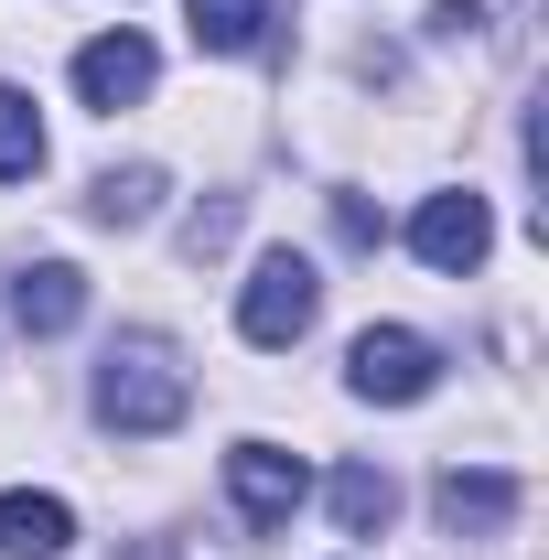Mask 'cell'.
<instances>
[{"instance_id": "1", "label": "cell", "mask_w": 549, "mask_h": 560, "mask_svg": "<svg viewBox=\"0 0 549 560\" xmlns=\"http://www.w3.org/2000/svg\"><path fill=\"white\" fill-rule=\"evenodd\" d=\"M184 410H195V377H184V355L162 346V335H119V346L97 355V420L119 442H162Z\"/></svg>"}, {"instance_id": "2", "label": "cell", "mask_w": 549, "mask_h": 560, "mask_svg": "<svg viewBox=\"0 0 549 560\" xmlns=\"http://www.w3.org/2000/svg\"><path fill=\"white\" fill-rule=\"evenodd\" d=\"M313 313H324V270H313L302 248H270V259L248 270V291H237V335H248V346H302Z\"/></svg>"}, {"instance_id": "3", "label": "cell", "mask_w": 549, "mask_h": 560, "mask_svg": "<svg viewBox=\"0 0 549 560\" xmlns=\"http://www.w3.org/2000/svg\"><path fill=\"white\" fill-rule=\"evenodd\" d=\"M344 388L377 399V410H410V399L442 388V355H431V335H410V324H366V335L344 346Z\"/></svg>"}, {"instance_id": "4", "label": "cell", "mask_w": 549, "mask_h": 560, "mask_svg": "<svg viewBox=\"0 0 549 560\" xmlns=\"http://www.w3.org/2000/svg\"><path fill=\"white\" fill-rule=\"evenodd\" d=\"M302 453H280V442H237L226 453V495H237V517L270 539V528H291V506H302Z\"/></svg>"}, {"instance_id": "5", "label": "cell", "mask_w": 549, "mask_h": 560, "mask_svg": "<svg viewBox=\"0 0 549 560\" xmlns=\"http://www.w3.org/2000/svg\"><path fill=\"white\" fill-rule=\"evenodd\" d=\"M410 248H420L442 280L484 270V248H495V215H484V195H431V206L410 215Z\"/></svg>"}, {"instance_id": "6", "label": "cell", "mask_w": 549, "mask_h": 560, "mask_svg": "<svg viewBox=\"0 0 549 560\" xmlns=\"http://www.w3.org/2000/svg\"><path fill=\"white\" fill-rule=\"evenodd\" d=\"M151 75H162V55H151L140 33H97V44L75 55V97H86V108H140Z\"/></svg>"}, {"instance_id": "7", "label": "cell", "mask_w": 549, "mask_h": 560, "mask_svg": "<svg viewBox=\"0 0 549 560\" xmlns=\"http://www.w3.org/2000/svg\"><path fill=\"white\" fill-rule=\"evenodd\" d=\"M431 506H442V528H453V539H495V528L517 517V475H484V464H453V475L431 486Z\"/></svg>"}, {"instance_id": "8", "label": "cell", "mask_w": 549, "mask_h": 560, "mask_svg": "<svg viewBox=\"0 0 549 560\" xmlns=\"http://www.w3.org/2000/svg\"><path fill=\"white\" fill-rule=\"evenodd\" d=\"M66 550H75V506L66 495H33V486L0 495V560H66Z\"/></svg>"}, {"instance_id": "9", "label": "cell", "mask_w": 549, "mask_h": 560, "mask_svg": "<svg viewBox=\"0 0 549 560\" xmlns=\"http://www.w3.org/2000/svg\"><path fill=\"white\" fill-rule=\"evenodd\" d=\"M75 313H86V270H75V259L11 270V324H22V335H66Z\"/></svg>"}, {"instance_id": "10", "label": "cell", "mask_w": 549, "mask_h": 560, "mask_svg": "<svg viewBox=\"0 0 549 560\" xmlns=\"http://www.w3.org/2000/svg\"><path fill=\"white\" fill-rule=\"evenodd\" d=\"M184 11H195V44L206 55H259L270 22H280V0H184Z\"/></svg>"}, {"instance_id": "11", "label": "cell", "mask_w": 549, "mask_h": 560, "mask_svg": "<svg viewBox=\"0 0 549 560\" xmlns=\"http://www.w3.org/2000/svg\"><path fill=\"white\" fill-rule=\"evenodd\" d=\"M388 517H399V486H388L377 464H344V475H335V528H344V539H377Z\"/></svg>"}, {"instance_id": "12", "label": "cell", "mask_w": 549, "mask_h": 560, "mask_svg": "<svg viewBox=\"0 0 549 560\" xmlns=\"http://www.w3.org/2000/svg\"><path fill=\"white\" fill-rule=\"evenodd\" d=\"M86 215H97V226H151V215H162V173H151V162L97 173V184H86Z\"/></svg>"}, {"instance_id": "13", "label": "cell", "mask_w": 549, "mask_h": 560, "mask_svg": "<svg viewBox=\"0 0 549 560\" xmlns=\"http://www.w3.org/2000/svg\"><path fill=\"white\" fill-rule=\"evenodd\" d=\"M33 173H44V119L22 86H0V184H33Z\"/></svg>"}, {"instance_id": "14", "label": "cell", "mask_w": 549, "mask_h": 560, "mask_svg": "<svg viewBox=\"0 0 549 560\" xmlns=\"http://www.w3.org/2000/svg\"><path fill=\"white\" fill-rule=\"evenodd\" d=\"M226 237H237V195H215V206H195V215H184V259H215Z\"/></svg>"}, {"instance_id": "15", "label": "cell", "mask_w": 549, "mask_h": 560, "mask_svg": "<svg viewBox=\"0 0 549 560\" xmlns=\"http://www.w3.org/2000/svg\"><path fill=\"white\" fill-rule=\"evenodd\" d=\"M335 226H344V248H377V206L366 195H335Z\"/></svg>"}, {"instance_id": "16", "label": "cell", "mask_w": 549, "mask_h": 560, "mask_svg": "<svg viewBox=\"0 0 549 560\" xmlns=\"http://www.w3.org/2000/svg\"><path fill=\"white\" fill-rule=\"evenodd\" d=\"M475 22H484L475 0H431V33H442V44H464V33H475Z\"/></svg>"}]
</instances>
